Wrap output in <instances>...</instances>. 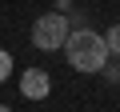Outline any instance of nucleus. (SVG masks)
<instances>
[{
  "label": "nucleus",
  "mask_w": 120,
  "mask_h": 112,
  "mask_svg": "<svg viewBox=\"0 0 120 112\" xmlns=\"http://www.w3.org/2000/svg\"><path fill=\"white\" fill-rule=\"evenodd\" d=\"M100 72H104V80H108V84H120V64H116V56H108Z\"/></svg>",
  "instance_id": "nucleus-5"
},
{
  "label": "nucleus",
  "mask_w": 120,
  "mask_h": 112,
  "mask_svg": "<svg viewBox=\"0 0 120 112\" xmlns=\"http://www.w3.org/2000/svg\"><path fill=\"white\" fill-rule=\"evenodd\" d=\"M104 44H108V52H112L116 60H120V24H112V28L104 32Z\"/></svg>",
  "instance_id": "nucleus-4"
},
{
  "label": "nucleus",
  "mask_w": 120,
  "mask_h": 112,
  "mask_svg": "<svg viewBox=\"0 0 120 112\" xmlns=\"http://www.w3.org/2000/svg\"><path fill=\"white\" fill-rule=\"evenodd\" d=\"M20 92H24L28 100H44V96L52 92V76H48L44 68H28V72L20 76Z\"/></svg>",
  "instance_id": "nucleus-3"
},
{
  "label": "nucleus",
  "mask_w": 120,
  "mask_h": 112,
  "mask_svg": "<svg viewBox=\"0 0 120 112\" xmlns=\"http://www.w3.org/2000/svg\"><path fill=\"white\" fill-rule=\"evenodd\" d=\"M64 56H68V64L76 68V72H100L104 68V60H108V44H104V36L100 32H92V28H72L68 32V40H64Z\"/></svg>",
  "instance_id": "nucleus-1"
},
{
  "label": "nucleus",
  "mask_w": 120,
  "mask_h": 112,
  "mask_svg": "<svg viewBox=\"0 0 120 112\" xmlns=\"http://www.w3.org/2000/svg\"><path fill=\"white\" fill-rule=\"evenodd\" d=\"M68 32H72V20L60 12V8H56V12H44L40 20H32V44H36L40 52H56V48H64Z\"/></svg>",
  "instance_id": "nucleus-2"
},
{
  "label": "nucleus",
  "mask_w": 120,
  "mask_h": 112,
  "mask_svg": "<svg viewBox=\"0 0 120 112\" xmlns=\"http://www.w3.org/2000/svg\"><path fill=\"white\" fill-rule=\"evenodd\" d=\"M8 76H12V52H8V48H0V84H4Z\"/></svg>",
  "instance_id": "nucleus-6"
}]
</instances>
